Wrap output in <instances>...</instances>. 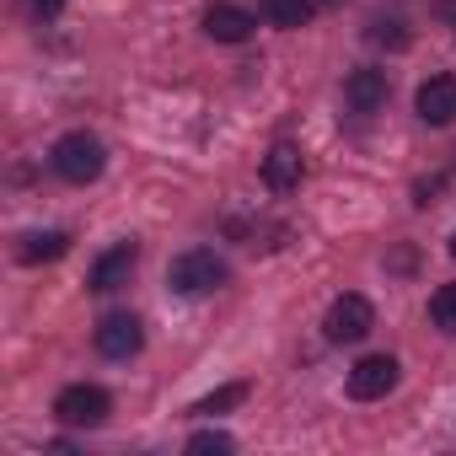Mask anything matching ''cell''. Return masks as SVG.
I'll return each instance as SVG.
<instances>
[{
	"label": "cell",
	"mask_w": 456,
	"mask_h": 456,
	"mask_svg": "<svg viewBox=\"0 0 456 456\" xmlns=\"http://www.w3.org/2000/svg\"><path fill=\"white\" fill-rule=\"evenodd\" d=\"M49 161H54V172H60L65 183H97L102 167H108V145H102L97 134H86V129H70V134L54 140Z\"/></svg>",
	"instance_id": "obj_1"
},
{
	"label": "cell",
	"mask_w": 456,
	"mask_h": 456,
	"mask_svg": "<svg viewBox=\"0 0 456 456\" xmlns=\"http://www.w3.org/2000/svg\"><path fill=\"white\" fill-rule=\"evenodd\" d=\"M225 258H215L209 248H188V253H177L172 258V269H167V285H172V296H209V290H220L225 285Z\"/></svg>",
	"instance_id": "obj_2"
},
{
	"label": "cell",
	"mask_w": 456,
	"mask_h": 456,
	"mask_svg": "<svg viewBox=\"0 0 456 456\" xmlns=\"http://www.w3.org/2000/svg\"><path fill=\"white\" fill-rule=\"evenodd\" d=\"M108 413H113V397L92 381H76L54 397V419L70 429H97V424H108Z\"/></svg>",
	"instance_id": "obj_3"
},
{
	"label": "cell",
	"mask_w": 456,
	"mask_h": 456,
	"mask_svg": "<svg viewBox=\"0 0 456 456\" xmlns=\"http://www.w3.org/2000/svg\"><path fill=\"white\" fill-rule=\"evenodd\" d=\"M376 328V306L365 301V296H338L333 306H328V317H322V333H328V344H360L365 333Z\"/></svg>",
	"instance_id": "obj_4"
},
{
	"label": "cell",
	"mask_w": 456,
	"mask_h": 456,
	"mask_svg": "<svg viewBox=\"0 0 456 456\" xmlns=\"http://www.w3.org/2000/svg\"><path fill=\"white\" fill-rule=\"evenodd\" d=\"M97 354L102 360H129V354H140V344H145V328H140V317L134 312H108L102 322H97Z\"/></svg>",
	"instance_id": "obj_5"
},
{
	"label": "cell",
	"mask_w": 456,
	"mask_h": 456,
	"mask_svg": "<svg viewBox=\"0 0 456 456\" xmlns=\"http://www.w3.org/2000/svg\"><path fill=\"white\" fill-rule=\"evenodd\" d=\"M397 376H403V365H397L392 354H365V360L349 370V397H354V403H376V397H387V392L397 387Z\"/></svg>",
	"instance_id": "obj_6"
},
{
	"label": "cell",
	"mask_w": 456,
	"mask_h": 456,
	"mask_svg": "<svg viewBox=\"0 0 456 456\" xmlns=\"http://www.w3.org/2000/svg\"><path fill=\"white\" fill-rule=\"evenodd\" d=\"M134 264H140V242H113V248H108V253L92 264V274H86V290H118V285H129Z\"/></svg>",
	"instance_id": "obj_7"
},
{
	"label": "cell",
	"mask_w": 456,
	"mask_h": 456,
	"mask_svg": "<svg viewBox=\"0 0 456 456\" xmlns=\"http://www.w3.org/2000/svg\"><path fill=\"white\" fill-rule=\"evenodd\" d=\"M413 108H419V118H424L429 129H445V124H456V76H429V81L419 86Z\"/></svg>",
	"instance_id": "obj_8"
},
{
	"label": "cell",
	"mask_w": 456,
	"mask_h": 456,
	"mask_svg": "<svg viewBox=\"0 0 456 456\" xmlns=\"http://www.w3.org/2000/svg\"><path fill=\"white\" fill-rule=\"evenodd\" d=\"M253 28H258V17L253 12H242V6H209L204 12V33L215 38V44H248L253 38Z\"/></svg>",
	"instance_id": "obj_9"
},
{
	"label": "cell",
	"mask_w": 456,
	"mask_h": 456,
	"mask_svg": "<svg viewBox=\"0 0 456 456\" xmlns=\"http://www.w3.org/2000/svg\"><path fill=\"white\" fill-rule=\"evenodd\" d=\"M301 177H306V161H301V151H296V145H274V151L264 156V183H269L274 193L301 188Z\"/></svg>",
	"instance_id": "obj_10"
},
{
	"label": "cell",
	"mask_w": 456,
	"mask_h": 456,
	"mask_svg": "<svg viewBox=\"0 0 456 456\" xmlns=\"http://www.w3.org/2000/svg\"><path fill=\"white\" fill-rule=\"evenodd\" d=\"M344 102H349L354 113L387 108V70H354V76L344 81Z\"/></svg>",
	"instance_id": "obj_11"
},
{
	"label": "cell",
	"mask_w": 456,
	"mask_h": 456,
	"mask_svg": "<svg viewBox=\"0 0 456 456\" xmlns=\"http://www.w3.org/2000/svg\"><path fill=\"white\" fill-rule=\"evenodd\" d=\"M65 253H70V237H65V232H28L22 248H17L22 264H54V258H65Z\"/></svg>",
	"instance_id": "obj_12"
},
{
	"label": "cell",
	"mask_w": 456,
	"mask_h": 456,
	"mask_svg": "<svg viewBox=\"0 0 456 456\" xmlns=\"http://www.w3.org/2000/svg\"><path fill=\"white\" fill-rule=\"evenodd\" d=\"M258 12L274 22V28H306L312 22V0H258Z\"/></svg>",
	"instance_id": "obj_13"
},
{
	"label": "cell",
	"mask_w": 456,
	"mask_h": 456,
	"mask_svg": "<svg viewBox=\"0 0 456 456\" xmlns=\"http://www.w3.org/2000/svg\"><path fill=\"white\" fill-rule=\"evenodd\" d=\"M248 381H232V387H220V392H209V397H199L188 413H199V419H215V413H225V408H242L248 403Z\"/></svg>",
	"instance_id": "obj_14"
},
{
	"label": "cell",
	"mask_w": 456,
	"mask_h": 456,
	"mask_svg": "<svg viewBox=\"0 0 456 456\" xmlns=\"http://www.w3.org/2000/svg\"><path fill=\"white\" fill-rule=\"evenodd\" d=\"M429 322H435L440 333H456V280L429 296Z\"/></svg>",
	"instance_id": "obj_15"
},
{
	"label": "cell",
	"mask_w": 456,
	"mask_h": 456,
	"mask_svg": "<svg viewBox=\"0 0 456 456\" xmlns=\"http://www.w3.org/2000/svg\"><path fill=\"white\" fill-rule=\"evenodd\" d=\"M183 451H188V456H204V451H237V440L225 435V429H199V435H188Z\"/></svg>",
	"instance_id": "obj_16"
},
{
	"label": "cell",
	"mask_w": 456,
	"mask_h": 456,
	"mask_svg": "<svg viewBox=\"0 0 456 456\" xmlns=\"http://www.w3.org/2000/svg\"><path fill=\"white\" fill-rule=\"evenodd\" d=\"M376 44H387V49H403L408 44V33H403V22H376V33H370Z\"/></svg>",
	"instance_id": "obj_17"
},
{
	"label": "cell",
	"mask_w": 456,
	"mask_h": 456,
	"mask_svg": "<svg viewBox=\"0 0 456 456\" xmlns=\"http://www.w3.org/2000/svg\"><path fill=\"white\" fill-rule=\"evenodd\" d=\"M33 12H38V17H44V22H54V17H60V12H65V0H33Z\"/></svg>",
	"instance_id": "obj_18"
},
{
	"label": "cell",
	"mask_w": 456,
	"mask_h": 456,
	"mask_svg": "<svg viewBox=\"0 0 456 456\" xmlns=\"http://www.w3.org/2000/svg\"><path fill=\"white\" fill-rule=\"evenodd\" d=\"M451 258H456V237H451Z\"/></svg>",
	"instance_id": "obj_19"
},
{
	"label": "cell",
	"mask_w": 456,
	"mask_h": 456,
	"mask_svg": "<svg viewBox=\"0 0 456 456\" xmlns=\"http://www.w3.org/2000/svg\"><path fill=\"white\" fill-rule=\"evenodd\" d=\"M322 6H338V0H322Z\"/></svg>",
	"instance_id": "obj_20"
}]
</instances>
